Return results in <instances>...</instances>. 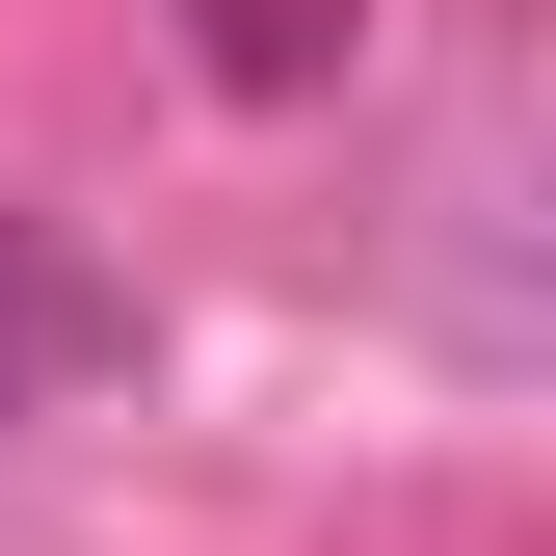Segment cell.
I'll return each instance as SVG.
<instances>
[{
  "mask_svg": "<svg viewBox=\"0 0 556 556\" xmlns=\"http://www.w3.org/2000/svg\"><path fill=\"white\" fill-rule=\"evenodd\" d=\"M53 371H80V265H53L27 213H0V425H27V397H53Z\"/></svg>",
  "mask_w": 556,
  "mask_h": 556,
  "instance_id": "obj_1",
  "label": "cell"
}]
</instances>
